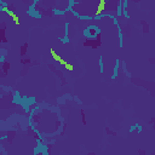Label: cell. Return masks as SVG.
<instances>
[{
  "mask_svg": "<svg viewBox=\"0 0 155 155\" xmlns=\"http://www.w3.org/2000/svg\"><path fill=\"white\" fill-rule=\"evenodd\" d=\"M106 1L107 0H99V4H98V6H97V10H96V16H99L104 11V9H106Z\"/></svg>",
  "mask_w": 155,
  "mask_h": 155,
  "instance_id": "3957f363",
  "label": "cell"
},
{
  "mask_svg": "<svg viewBox=\"0 0 155 155\" xmlns=\"http://www.w3.org/2000/svg\"><path fill=\"white\" fill-rule=\"evenodd\" d=\"M4 12H6L9 16H10L11 18H12V21H14V23L16 25H20V17H18L17 15L15 14V12H12V11H10V10H6V9H4Z\"/></svg>",
  "mask_w": 155,
  "mask_h": 155,
  "instance_id": "7a4b0ae2",
  "label": "cell"
},
{
  "mask_svg": "<svg viewBox=\"0 0 155 155\" xmlns=\"http://www.w3.org/2000/svg\"><path fill=\"white\" fill-rule=\"evenodd\" d=\"M50 53H51V57L53 58V61H55V62H57L58 64H61V66L66 67V64H67L68 62L64 60V58H62V56H61V55H58V53H57L53 49L50 50Z\"/></svg>",
  "mask_w": 155,
  "mask_h": 155,
  "instance_id": "6da1fadb",
  "label": "cell"
},
{
  "mask_svg": "<svg viewBox=\"0 0 155 155\" xmlns=\"http://www.w3.org/2000/svg\"><path fill=\"white\" fill-rule=\"evenodd\" d=\"M64 68H66L67 70H69V72H73V70H74V66H73L72 63H67Z\"/></svg>",
  "mask_w": 155,
  "mask_h": 155,
  "instance_id": "277c9868",
  "label": "cell"
}]
</instances>
